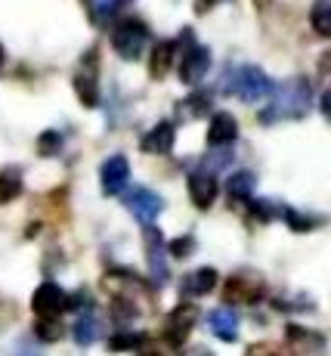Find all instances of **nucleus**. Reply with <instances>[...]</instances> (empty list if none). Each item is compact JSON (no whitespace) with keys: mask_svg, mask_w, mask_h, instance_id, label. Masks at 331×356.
Listing matches in <instances>:
<instances>
[{"mask_svg":"<svg viewBox=\"0 0 331 356\" xmlns=\"http://www.w3.org/2000/svg\"><path fill=\"white\" fill-rule=\"evenodd\" d=\"M143 344H146V334L121 332V334H115V338L108 341V350H112V353H127V350H136V347H143Z\"/></svg>","mask_w":331,"mask_h":356,"instance_id":"obj_22","label":"nucleus"},{"mask_svg":"<svg viewBox=\"0 0 331 356\" xmlns=\"http://www.w3.org/2000/svg\"><path fill=\"white\" fill-rule=\"evenodd\" d=\"M198 319V310L192 304H180L174 313L168 316V323H164V341H168L170 347H180L186 338H189L192 325H195Z\"/></svg>","mask_w":331,"mask_h":356,"instance_id":"obj_6","label":"nucleus"},{"mask_svg":"<svg viewBox=\"0 0 331 356\" xmlns=\"http://www.w3.org/2000/svg\"><path fill=\"white\" fill-rule=\"evenodd\" d=\"M140 146H143V152H149V155H168L170 149H174V124H170V121L155 124L143 136Z\"/></svg>","mask_w":331,"mask_h":356,"instance_id":"obj_14","label":"nucleus"},{"mask_svg":"<svg viewBox=\"0 0 331 356\" xmlns=\"http://www.w3.org/2000/svg\"><path fill=\"white\" fill-rule=\"evenodd\" d=\"M146 257H149V270L155 285H164L170 279V270H168V257H164V238L155 227L146 229Z\"/></svg>","mask_w":331,"mask_h":356,"instance_id":"obj_11","label":"nucleus"},{"mask_svg":"<svg viewBox=\"0 0 331 356\" xmlns=\"http://www.w3.org/2000/svg\"><path fill=\"white\" fill-rule=\"evenodd\" d=\"M248 356H279V353H275L270 344H257V347H254V350L248 353Z\"/></svg>","mask_w":331,"mask_h":356,"instance_id":"obj_31","label":"nucleus"},{"mask_svg":"<svg viewBox=\"0 0 331 356\" xmlns=\"http://www.w3.org/2000/svg\"><path fill=\"white\" fill-rule=\"evenodd\" d=\"M112 47H115V53H118L121 59H127V63L140 59L143 53H146V47H149L146 22H143V19H136V16L121 19V22L112 29Z\"/></svg>","mask_w":331,"mask_h":356,"instance_id":"obj_2","label":"nucleus"},{"mask_svg":"<svg viewBox=\"0 0 331 356\" xmlns=\"http://www.w3.org/2000/svg\"><path fill=\"white\" fill-rule=\"evenodd\" d=\"M213 289H217V270H211V266H202V270L189 273V276L183 279L186 298H202V294H208Z\"/></svg>","mask_w":331,"mask_h":356,"instance_id":"obj_16","label":"nucleus"},{"mask_svg":"<svg viewBox=\"0 0 331 356\" xmlns=\"http://www.w3.org/2000/svg\"><path fill=\"white\" fill-rule=\"evenodd\" d=\"M65 307H68V298L56 282H44L31 298V310L38 313L40 319H56Z\"/></svg>","mask_w":331,"mask_h":356,"instance_id":"obj_5","label":"nucleus"},{"mask_svg":"<svg viewBox=\"0 0 331 356\" xmlns=\"http://www.w3.org/2000/svg\"><path fill=\"white\" fill-rule=\"evenodd\" d=\"M168 251H170V257H177V260L189 257L192 251H195V238H192V236H180V238H174V242L168 245Z\"/></svg>","mask_w":331,"mask_h":356,"instance_id":"obj_27","label":"nucleus"},{"mask_svg":"<svg viewBox=\"0 0 331 356\" xmlns=\"http://www.w3.org/2000/svg\"><path fill=\"white\" fill-rule=\"evenodd\" d=\"M239 136V121L232 118L229 112H217L211 118V127H208V146L211 149H226L229 143H236Z\"/></svg>","mask_w":331,"mask_h":356,"instance_id":"obj_13","label":"nucleus"},{"mask_svg":"<svg viewBox=\"0 0 331 356\" xmlns=\"http://www.w3.org/2000/svg\"><path fill=\"white\" fill-rule=\"evenodd\" d=\"M208 328L217 334L220 341H236L239 338V316L229 307H217L208 313Z\"/></svg>","mask_w":331,"mask_h":356,"instance_id":"obj_15","label":"nucleus"},{"mask_svg":"<svg viewBox=\"0 0 331 356\" xmlns=\"http://www.w3.org/2000/svg\"><path fill=\"white\" fill-rule=\"evenodd\" d=\"M192 356H211L208 350H192Z\"/></svg>","mask_w":331,"mask_h":356,"instance_id":"obj_32","label":"nucleus"},{"mask_svg":"<svg viewBox=\"0 0 331 356\" xmlns=\"http://www.w3.org/2000/svg\"><path fill=\"white\" fill-rule=\"evenodd\" d=\"M254 189H257V177L251 170H239L226 180V193H229L236 202H251L254 198Z\"/></svg>","mask_w":331,"mask_h":356,"instance_id":"obj_18","label":"nucleus"},{"mask_svg":"<svg viewBox=\"0 0 331 356\" xmlns=\"http://www.w3.org/2000/svg\"><path fill=\"white\" fill-rule=\"evenodd\" d=\"M279 214V208H275L273 202H260V198H251V217H257V220H273V217Z\"/></svg>","mask_w":331,"mask_h":356,"instance_id":"obj_28","label":"nucleus"},{"mask_svg":"<svg viewBox=\"0 0 331 356\" xmlns=\"http://www.w3.org/2000/svg\"><path fill=\"white\" fill-rule=\"evenodd\" d=\"M19 193H22V174L16 168H6L0 174V202H13Z\"/></svg>","mask_w":331,"mask_h":356,"instance_id":"obj_21","label":"nucleus"},{"mask_svg":"<svg viewBox=\"0 0 331 356\" xmlns=\"http://www.w3.org/2000/svg\"><path fill=\"white\" fill-rule=\"evenodd\" d=\"M124 204H127L130 214L140 223H146V227H152V220L164 211V198L158 193H152V189H130V193L124 195Z\"/></svg>","mask_w":331,"mask_h":356,"instance_id":"obj_4","label":"nucleus"},{"mask_svg":"<svg viewBox=\"0 0 331 356\" xmlns=\"http://www.w3.org/2000/svg\"><path fill=\"white\" fill-rule=\"evenodd\" d=\"M174 53H177V44H174V40H161V44L152 47L149 74H152L155 81H161L164 74L170 72V65H174Z\"/></svg>","mask_w":331,"mask_h":356,"instance_id":"obj_17","label":"nucleus"},{"mask_svg":"<svg viewBox=\"0 0 331 356\" xmlns=\"http://www.w3.org/2000/svg\"><path fill=\"white\" fill-rule=\"evenodd\" d=\"M99 180H102V193L106 195L124 193V186H127V180H130V161L124 159V155L106 159L102 168H99Z\"/></svg>","mask_w":331,"mask_h":356,"instance_id":"obj_8","label":"nucleus"},{"mask_svg":"<svg viewBox=\"0 0 331 356\" xmlns=\"http://www.w3.org/2000/svg\"><path fill=\"white\" fill-rule=\"evenodd\" d=\"M273 93H275L273 106L260 112V121H264V124L307 115V108H309V81L307 78H288L285 84H279Z\"/></svg>","mask_w":331,"mask_h":356,"instance_id":"obj_1","label":"nucleus"},{"mask_svg":"<svg viewBox=\"0 0 331 356\" xmlns=\"http://www.w3.org/2000/svg\"><path fill=\"white\" fill-rule=\"evenodd\" d=\"M229 87L241 102H260V99L273 97V90H275L273 78L257 65H239L229 78Z\"/></svg>","mask_w":331,"mask_h":356,"instance_id":"obj_3","label":"nucleus"},{"mask_svg":"<svg viewBox=\"0 0 331 356\" xmlns=\"http://www.w3.org/2000/svg\"><path fill=\"white\" fill-rule=\"evenodd\" d=\"M96 338H99V319H96L90 310L81 313L78 323H74V341H78L81 347H90Z\"/></svg>","mask_w":331,"mask_h":356,"instance_id":"obj_20","label":"nucleus"},{"mask_svg":"<svg viewBox=\"0 0 331 356\" xmlns=\"http://www.w3.org/2000/svg\"><path fill=\"white\" fill-rule=\"evenodd\" d=\"M309 25L319 38L331 40V0H316L313 10H309Z\"/></svg>","mask_w":331,"mask_h":356,"instance_id":"obj_19","label":"nucleus"},{"mask_svg":"<svg viewBox=\"0 0 331 356\" xmlns=\"http://www.w3.org/2000/svg\"><path fill=\"white\" fill-rule=\"evenodd\" d=\"M208 68H211V50L208 47H202V44H192L189 50L183 53V59H180V81L183 84H198V81L208 74Z\"/></svg>","mask_w":331,"mask_h":356,"instance_id":"obj_7","label":"nucleus"},{"mask_svg":"<svg viewBox=\"0 0 331 356\" xmlns=\"http://www.w3.org/2000/svg\"><path fill=\"white\" fill-rule=\"evenodd\" d=\"M282 214H285V223L294 232H309V229H316L322 223V217H313V220H309V214H298V211H291V208H285Z\"/></svg>","mask_w":331,"mask_h":356,"instance_id":"obj_24","label":"nucleus"},{"mask_svg":"<svg viewBox=\"0 0 331 356\" xmlns=\"http://www.w3.org/2000/svg\"><path fill=\"white\" fill-rule=\"evenodd\" d=\"M62 152V134L59 130H44L38 136V155L40 159H50V155H59Z\"/></svg>","mask_w":331,"mask_h":356,"instance_id":"obj_23","label":"nucleus"},{"mask_svg":"<svg viewBox=\"0 0 331 356\" xmlns=\"http://www.w3.org/2000/svg\"><path fill=\"white\" fill-rule=\"evenodd\" d=\"M124 3H130V0H90V13H93L96 22H106V19H112Z\"/></svg>","mask_w":331,"mask_h":356,"instance_id":"obj_25","label":"nucleus"},{"mask_svg":"<svg viewBox=\"0 0 331 356\" xmlns=\"http://www.w3.org/2000/svg\"><path fill=\"white\" fill-rule=\"evenodd\" d=\"M183 108H189V115H202V112H208V108H211V93H204V90L192 93V97L186 99V106H183Z\"/></svg>","mask_w":331,"mask_h":356,"instance_id":"obj_29","label":"nucleus"},{"mask_svg":"<svg viewBox=\"0 0 331 356\" xmlns=\"http://www.w3.org/2000/svg\"><path fill=\"white\" fill-rule=\"evenodd\" d=\"M217 193H220V186H217V180H213L211 170L198 168V170L189 174V195H192V204H195V208H202V211L211 208Z\"/></svg>","mask_w":331,"mask_h":356,"instance_id":"obj_12","label":"nucleus"},{"mask_svg":"<svg viewBox=\"0 0 331 356\" xmlns=\"http://www.w3.org/2000/svg\"><path fill=\"white\" fill-rule=\"evenodd\" d=\"M319 106H322V115H325V118L331 121V90H325V93H322Z\"/></svg>","mask_w":331,"mask_h":356,"instance_id":"obj_30","label":"nucleus"},{"mask_svg":"<svg viewBox=\"0 0 331 356\" xmlns=\"http://www.w3.org/2000/svg\"><path fill=\"white\" fill-rule=\"evenodd\" d=\"M96 53H87L84 65L78 68V74H74V90H78V99L84 102L87 108H96L99 106V84H96Z\"/></svg>","mask_w":331,"mask_h":356,"instance_id":"obj_10","label":"nucleus"},{"mask_svg":"<svg viewBox=\"0 0 331 356\" xmlns=\"http://www.w3.org/2000/svg\"><path fill=\"white\" fill-rule=\"evenodd\" d=\"M34 332H38V338L47 341V344H53V341L62 338V325L56 323V319H40V323L34 325Z\"/></svg>","mask_w":331,"mask_h":356,"instance_id":"obj_26","label":"nucleus"},{"mask_svg":"<svg viewBox=\"0 0 331 356\" xmlns=\"http://www.w3.org/2000/svg\"><path fill=\"white\" fill-rule=\"evenodd\" d=\"M0 63H3V47H0Z\"/></svg>","mask_w":331,"mask_h":356,"instance_id":"obj_33","label":"nucleus"},{"mask_svg":"<svg viewBox=\"0 0 331 356\" xmlns=\"http://www.w3.org/2000/svg\"><path fill=\"white\" fill-rule=\"evenodd\" d=\"M223 294L229 300H239V304H254L264 294V282L257 276H251V273H236V276L226 279Z\"/></svg>","mask_w":331,"mask_h":356,"instance_id":"obj_9","label":"nucleus"}]
</instances>
